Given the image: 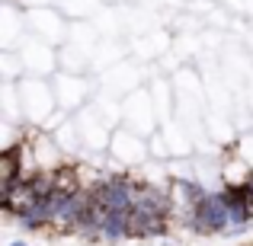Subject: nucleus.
Returning a JSON list of instances; mask_svg holds the SVG:
<instances>
[{
	"mask_svg": "<svg viewBox=\"0 0 253 246\" xmlns=\"http://www.w3.org/2000/svg\"><path fill=\"white\" fill-rule=\"evenodd\" d=\"M183 224H186V227H192L196 234H202V237L228 234V230H231V214H228V202H224L221 189L209 192L202 202L192 205V208L183 214Z\"/></svg>",
	"mask_w": 253,
	"mask_h": 246,
	"instance_id": "1",
	"label": "nucleus"
},
{
	"mask_svg": "<svg viewBox=\"0 0 253 246\" xmlns=\"http://www.w3.org/2000/svg\"><path fill=\"white\" fill-rule=\"evenodd\" d=\"M170 234V214H135V240H157Z\"/></svg>",
	"mask_w": 253,
	"mask_h": 246,
	"instance_id": "3",
	"label": "nucleus"
},
{
	"mask_svg": "<svg viewBox=\"0 0 253 246\" xmlns=\"http://www.w3.org/2000/svg\"><path fill=\"white\" fill-rule=\"evenodd\" d=\"M6 246H29V243H26V240H10Z\"/></svg>",
	"mask_w": 253,
	"mask_h": 246,
	"instance_id": "4",
	"label": "nucleus"
},
{
	"mask_svg": "<svg viewBox=\"0 0 253 246\" xmlns=\"http://www.w3.org/2000/svg\"><path fill=\"white\" fill-rule=\"evenodd\" d=\"M138 189L141 182L131 176H112V179H103V182L93 185V195L103 208H135V198H138Z\"/></svg>",
	"mask_w": 253,
	"mask_h": 246,
	"instance_id": "2",
	"label": "nucleus"
}]
</instances>
